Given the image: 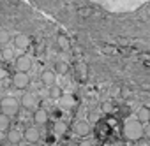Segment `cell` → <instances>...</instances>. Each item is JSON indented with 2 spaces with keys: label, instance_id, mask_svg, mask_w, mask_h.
Masks as SVG:
<instances>
[{
  "label": "cell",
  "instance_id": "1",
  "mask_svg": "<svg viewBox=\"0 0 150 146\" xmlns=\"http://www.w3.org/2000/svg\"><path fill=\"white\" fill-rule=\"evenodd\" d=\"M122 132H124V137H125V139H129V141H138V139L143 137L145 127H143V123H141L138 118H136V120H127V121L124 123Z\"/></svg>",
  "mask_w": 150,
  "mask_h": 146
},
{
  "label": "cell",
  "instance_id": "2",
  "mask_svg": "<svg viewBox=\"0 0 150 146\" xmlns=\"http://www.w3.org/2000/svg\"><path fill=\"white\" fill-rule=\"evenodd\" d=\"M20 104L21 102L18 99H14V97H4L0 100V111L9 114V116H14L18 113V109H20Z\"/></svg>",
  "mask_w": 150,
  "mask_h": 146
},
{
  "label": "cell",
  "instance_id": "3",
  "mask_svg": "<svg viewBox=\"0 0 150 146\" xmlns=\"http://www.w3.org/2000/svg\"><path fill=\"white\" fill-rule=\"evenodd\" d=\"M13 85H14V88H18V90H25V88L30 85V76H28V72H20V70H16V74L13 76Z\"/></svg>",
  "mask_w": 150,
  "mask_h": 146
},
{
  "label": "cell",
  "instance_id": "4",
  "mask_svg": "<svg viewBox=\"0 0 150 146\" xmlns=\"http://www.w3.org/2000/svg\"><path fill=\"white\" fill-rule=\"evenodd\" d=\"M14 67H16V70H20V72H28L30 67H32V58H30L28 55H20V56L16 58V62H14Z\"/></svg>",
  "mask_w": 150,
  "mask_h": 146
},
{
  "label": "cell",
  "instance_id": "5",
  "mask_svg": "<svg viewBox=\"0 0 150 146\" xmlns=\"http://www.w3.org/2000/svg\"><path fill=\"white\" fill-rule=\"evenodd\" d=\"M23 135H25V141L27 142H30V144H35L37 141H39V137H41V132H39V128L37 127H27L25 128V132H23Z\"/></svg>",
  "mask_w": 150,
  "mask_h": 146
},
{
  "label": "cell",
  "instance_id": "6",
  "mask_svg": "<svg viewBox=\"0 0 150 146\" xmlns=\"http://www.w3.org/2000/svg\"><path fill=\"white\" fill-rule=\"evenodd\" d=\"M13 44H14V48H16V49L25 51V49L30 46V39H28V35H25V34H18V35H14Z\"/></svg>",
  "mask_w": 150,
  "mask_h": 146
},
{
  "label": "cell",
  "instance_id": "7",
  "mask_svg": "<svg viewBox=\"0 0 150 146\" xmlns=\"http://www.w3.org/2000/svg\"><path fill=\"white\" fill-rule=\"evenodd\" d=\"M6 139H7V142H11V144H20L23 139H25V135H23V132L21 130H18V128H9L7 130V135H6Z\"/></svg>",
  "mask_w": 150,
  "mask_h": 146
},
{
  "label": "cell",
  "instance_id": "8",
  "mask_svg": "<svg viewBox=\"0 0 150 146\" xmlns=\"http://www.w3.org/2000/svg\"><path fill=\"white\" fill-rule=\"evenodd\" d=\"M20 102H21V106L25 109H34L35 111V107H37V99H35L34 93H23Z\"/></svg>",
  "mask_w": 150,
  "mask_h": 146
},
{
  "label": "cell",
  "instance_id": "9",
  "mask_svg": "<svg viewBox=\"0 0 150 146\" xmlns=\"http://www.w3.org/2000/svg\"><path fill=\"white\" fill-rule=\"evenodd\" d=\"M48 120H50V113H48L46 109L37 107V109L34 111V123H37V125H46Z\"/></svg>",
  "mask_w": 150,
  "mask_h": 146
},
{
  "label": "cell",
  "instance_id": "10",
  "mask_svg": "<svg viewBox=\"0 0 150 146\" xmlns=\"http://www.w3.org/2000/svg\"><path fill=\"white\" fill-rule=\"evenodd\" d=\"M74 132H76L78 135H87L88 132H90V125H88V121H85V120H78L76 123H74Z\"/></svg>",
  "mask_w": 150,
  "mask_h": 146
},
{
  "label": "cell",
  "instance_id": "11",
  "mask_svg": "<svg viewBox=\"0 0 150 146\" xmlns=\"http://www.w3.org/2000/svg\"><path fill=\"white\" fill-rule=\"evenodd\" d=\"M41 81H42L44 86H53L55 81H57V74H55L53 70H44L42 74H41Z\"/></svg>",
  "mask_w": 150,
  "mask_h": 146
},
{
  "label": "cell",
  "instance_id": "12",
  "mask_svg": "<svg viewBox=\"0 0 150 146\" xmlns=\"http://www.w3.org/2000/svg\"><path fill=\"white\" fill-rule=\"evenodd\" d=\"M138 120L141 123H150V107L148 106H141L138 111Z\"/></svg>",
  "mask_w": 150,
  "mask_h": 146
},
{
  "label": "cell",
  "instance_id": "13",
  "mask_svg": "<svg viewBox=\"0 0 150 146\" xmlns=\"http://www.w3.org/2000/svg\"><path fill=\"white\" fill-rule=\"evenodd\" d=\"M9 125H11V116L0 111V130H2V132L9 130Z\"/></svg>",
  "mask_w": 150,
  "mask_h": 146
},
{
  "label": "cell",
  "instance_id": "14",
  "mask_svg": "<svg viewBox=\"0 0 150 146\" xmlns=\"http://www.w3.org/2000/svg\"><path fill=\"white\" fill-rule=\"evenodd\" d=\"M58 102H60L62 107L67 109V107H72V106H74V97H72V95H62V97L58 99Z\"/></svg>",
  "mask_w": 150,
  "mask_h": 146
},
{
  "label": "cell",
  "instance_id": "15",
  "mask_svg": "<svg viewBox=\"0 0 150 146\" xmlns=\"http://www.w3.org/2000/svg\"><path fill=\"white\" fill-rule=\"evenodd\" d=\"M53 132H55L57 135H64V134L67 132V123H65V121H55Z\"/></svg>",
  "mask_w": 150,
  "mask_h": 146
},
{
  "label": "cell",
  "instance_id": "16",
  "mask_svg": "<svg viewBox=\"0 0 150 146\" xmlns=\"http://www.w3.org/2000/svg\"><path fill=\"white\" fill-rule=\"evenodd\" d=\"M62 95H64V93H62V88H60L57 83H55L53 86H50V97H51V99H60Z\"/></svg>",
  "mask_w": 150,
  "mask_h": 146
},
{
  "label": "cell",
  "instance_id": "17",
  "mask_svg": "<svg viewBox=\"0 0 150 146\" xmlns=\"http://www.w3.org/2000/svg\"><path fill=\"white\" fill-rule=\"evenodd\" d=\"M57 42H58V46H60V49H64V51H65V49H69V46H71V44H69V39H67L65 35H58V39H57Z\"/></svg>",
  "mask_w": 150,
  "mask_h": 146
},
{
  "label": "cell",
  "instance_id": "18",
  "mask_svg": "<svg viewBox=\"0 0 150 146\" xmlns=\"http://www.w3.org/2000/svg\"><path fill=\"white\" fill-rule=\"evenodd\" d=\"M9 39H11V34H9V30H0V44H6V42H9Z\"/></svg>",
  "mask_w": 150,
  "mask_h": 146
},
{
  "label": "cell",
  "instance_id": "19",
  "mask_svg": "<svg viewBox=\"0 0 150 146\" xmlns=\"http://www.w3.org/2000/svg\"><path fill=\"white\" fill-rule=\"evenodd\" d=\"M57 72H58V74H67V65L64 62L57 63Z\"/></svg>",
  "mask_w": 150,
  "mask_h": 146
},
{
  "label": "cell",
  "instance_id": "20",
  "mask_svg": "<svg viewBox=\"0 0 150 146\" xmlns=\"http://www.w3.org/2000/svg\"><path fill=\"white\" fill-rule=\"evenodd\" d=\"M80 16H81V18H88V16H92V9H87V7L80 9Z\"/></svg>",
  "mask_w": 150,
  "mask_h": 146
},
{
  "label": "cell",
  "instance_id": "21",
  "mask_svg": "<svg viewBox=\"0 0 150 146\" xmlns=\"http://www.w3.org/2000/svg\"><path fill=\"white\" fill-rule=\"evenodd\" d=\"M7 76H9V72H7V70L2 67V65H0V81H2V79H6Z\"/></svg>",
  "mask_w": 150,
  "mask_h": 146
},
{
  "label": "cell",
  "instance_id": "22",
  "mask_svg": "<svg viewBox=\"0 0 150 146\" xmlns=\"http://www.w3.org/2000/svg\"><path fill=\"white\" fill-rule=\"evenodd\" d=\"M78 146H94V144H92V141H88V139H85V141H81V142H80Z\"/></svg>",
  "mask_w": 150,
  "mask_h": 146
},
{
  "label": "cell",
  "instance_id": "23",
  "mask_svg": "<svg viewBox=\"0 0 150 146\" xmlns=\"http://www.w3.org/2000/svg\"><path fill=\"white\" fill-rule=\"evenodd\" d=\"M145 135L150 139V123H145Z\"/></svg>",
  "mask_w": 150,
  "mask_h": 146
},
{
  "label": "cell",
  "instance_id": "24",
  "mask_svg": "<svg viewBox=\"0 0 150 146\" xmlns=\"http://www.w3.org/2000/svg\"><path fill=\"white\" fill-rule=\"evenodd\" d=\"M4 139H6V135H4V132H2V130H0V144L4 142Z\"/></svg>",
  "mask_w": 150,
  "mask_h": 146
},
{
  "label": "cell",
  "instance_id": "25",
  "mask_svg": "<svg viewBox=\"0 0 150 146\" xmlns=\"http://www.w3.org/2000/svg\"><path fill=\"white\" fill-rule=\"evenodd\" d=\"M0 65H2V56H0Z\"/></svg>",
  "mask_w": 150,
  "mask_h": 146
}]
</instances>
